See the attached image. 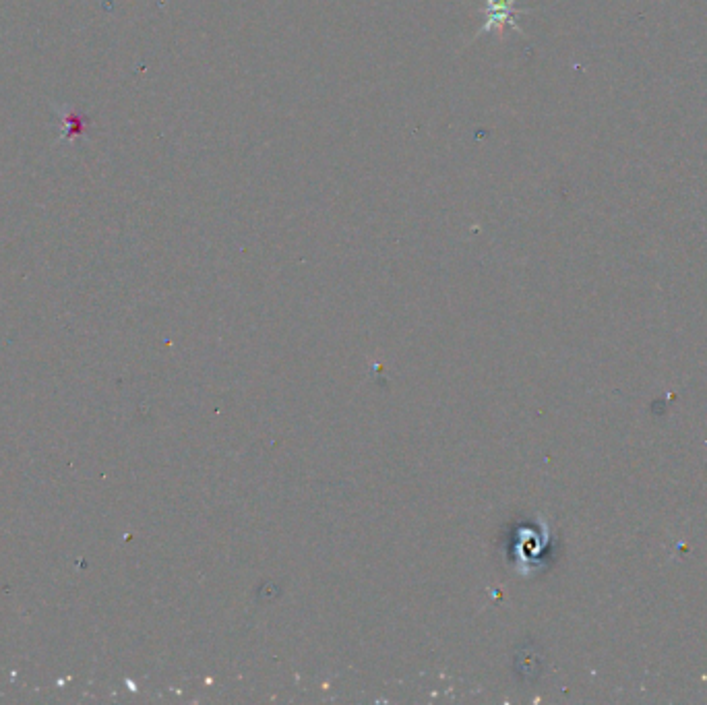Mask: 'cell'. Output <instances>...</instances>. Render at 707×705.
<instances>
[{
	"label": "cell",
	"mask_w": 707,
	"mask_h": 705,
	"mask_svg": "<svg viewBox=\"0 0 707 705\" xmlns=\"http://www.w3.org/2000/svg\"><path fill=\"white\" fill-rule=\"evenodd\" d=\"M484 3L493 7L495 11L490 13V19H488V21H484L482 32H484V29H490V25H493V23H499V25L509 23V25H513L515 29H519V25H517L515 19H513V3H515V0H484Z\"/></svg>",
	"instance_id": "6da1fadb"
}]
</instances>
